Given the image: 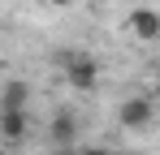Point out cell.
<instances>
[{
	"mask_svg": "<svg viewBox=\"0 0 160 155\" xmlns=\"http://www.w3.org/2000/svg\"><path fill=\"white\" fill-rule=\"evenodd\" d=\"M156 103H160L156 95H126L117 103V125L126 134H147L156 125Z\"/></svg>",
	"mask_w": 160,
	"mask_h": 155,
	"instance_id": "cell-1",
	"label": "cell"
},
{
	"mask_svg": "<svg viewBox=\"0 0 160 155\" xmlns=\"http://www.w3.org/2000/svg\"><path fill=\"white\" fill-rule=\"evenodd\" d=\"M61 78L69 82V91H95V82H100V60L95 56H87V52H65L61 56Z\"/></svg>",
	"mask_w": 160,
	"mask_h": 155,
	"instance_id": "cell-2",
	"label": "cell"
},
{
	"mask_svg": "<svg viewBox=\"0 0 160 155\" xmlns=\"http://www.w3.org/2000/svg\"><path fill=\"white\" fill-rule=\"evenodd\" d=\"M48 147H78V116L69 108H56L48 121Z\"/></svg>",
	"mask_w": 160,
	"mask_h": 155,
	"instance_id": "cell-3",
	"label": "cell"
},
{
	"mask_svg": "<svg viewBox=\"0 0 160 155\" xmlns=\"http://www.w3.org/2000/svg\"><path fill=\"white\" fill-rule=\"evenodd\" d=\"M0 138L9 151H18L30 138V112H0Z\"/></svg>",
	"mask_w": 160,
	"mask_h": 155,
	"instance_id": "cell-4",
	"label": "cell"
},
{
	"mask_svg": "<svg viewBox=\"0 0 160 155\" xmlns=\"http://www.w3.org/2000/svg\"><path fill=\"white\" fill-rule=\"evenodd\" d=\"M130 30H134V39H143V43H160V13L152 4H138L130 13Z\"/></svg>",
	"mask_w": 160,
	"mask_h": 155,
	"instance_id": "cell-5",
	"label": "cell"
},
{
	"mask_svg": "<svg viewBox=\"0 0 160 155\" xmlns=\"http://www.w3.org/2000/svg\"><path fill=\"white\" fill-rule=\"evenodd\" d=\"M26 108H30V86L22 78H9L0 91V112H26Z\"/></svg>",
	"mask_w": 160,
	"mask_h": 155,
	"instance_id": "cell-6",
	"label": "cell"
},
{
	"mask_svg": "<svg viewBox=\"0 0 160 155\" xmlns=\"http://www.w3.org/2000/svg\"><path fill=\"white\" fill-rule=\"evenodd\" d=\"M78 155H112L108 147H78Z\"/></svg>",
	"mask_w": 160,
	"mask_h": 155,
	"instance_id": "cell-7",
	"label": "cell"
},
{
	"mask_svg": "<svg viewBox=\"0 0 160 155\" xmlns=\"http://www.w3.org/2000/svg\"><path fill=\"white\" fill-rule=\"evenodd\" d=\"M152 95H156V99H160V69H156V91H152Z\"/></svg>",
	"mask_w": 160,
	"mask_h": 155,
	"instance_id": "cell-8",
	"label": "cell"
},
{
	"mask_svg": "<svg viewBox=\"0 0 160 155\" xmlns=\"http://www.w3.org/2000/svg\"><path fill=\"white\" fill-rule=\"evenodd\" d=\"M52 4H78V0H52Z\"/></svg>",
	"mask_w": 160,
	"mask_h": 155,
	"instance_id": "cell-9",
	"label": "cell"
}]
</instances>
